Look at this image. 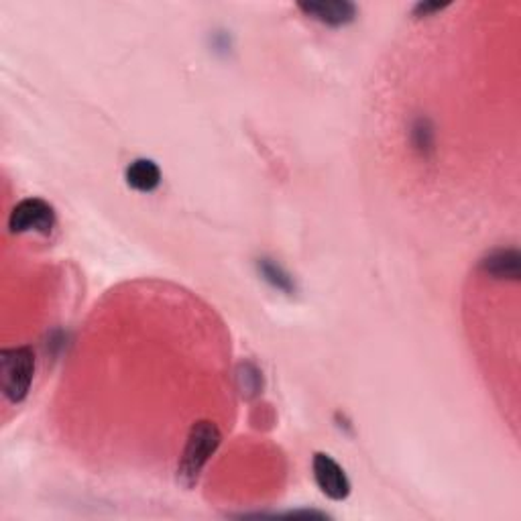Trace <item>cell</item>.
Masks as SVG:
<instances>
[{
	"instance_id": "5",
	"label": "cell",
	"mask_w": 521,
	"mask_h": 521,
	"mask_svg": "<svg viewBox=\"0 0 521 521\" xmlns=\"http://www.w3.org/2000/svg\"><path fill=\"white\" fill-rule=\"evenodd\" d=\"M300 11L308 14L310 19L320 21L324 25H346L357 17V6L346 0H335V3H300Z\"/></svg>"
},
{
	"instance_id": "2",
	"label": "cell",
	"mask_w": 521,
	"mask_h": 521,
	"mask_svg": "<svg viewBox=\"0 0 521 521\" xmlns=\"http://www.w3.org/2000/svg\"><path fill=\"white\" fill-rule=\"evenodd\" d=\"M35 375V354L29 346L0 352V387L11 403L23 401Z\"/></svg>"
},
{
	"instance_id": "10",
	"label": "cell",
	"mask_w": 521,
	"mask_h": 521,
	"mask_svg": "<svg viewBox=\"0 0 521 521\" xmlns=\"http://www.w3.org/2000/svg\"><path fill=\"white\" fill-rule=\"evenodd\" d=\"M442 9H444V4H438V3H426V4H418L416 12H418V14H424V17H428L430 12H434V11H442Z\"/></svg>"
},
{
	"instance_id": "3",
	"label": "cell",
	"mask_w": 521,
	"mask_h": 521,
	"mask_svg": "<svg viewBox=\"0 0 521 521\" xmlns=\"http://www.w3.org/2000/svg\"><path fill=\"white\" fill-rule=\"evenodd\" d=\"M54 227H55L54 208L49 206L45 200L39 198H29L21 202V204L12 208L9 219V228L14 235L31 233V230L41 235H49Z\"/></svg>"
},
{
	"instance_id": "7",
	"label": "cell",
	"mask_w": 521,
	"mask_h": 521,
	"mask_svg": "<svg viewBox=\"0 0 521 521\" xmlns=\"http://www.w3.org/2000/svg\"><path fill=\"white\" fill-rule=\"evenodd\" d=\"M481 269L497 279H517L519 255L516 251H495L481 260Z\"/></svg>"
},
{
	"instance_id": "9",
	"label": "cell",
	"mask_w": 521,
	"mask_h": 521,
	"mask_svg": "<svg viewBox=\"0 0 521 521\" xmlns=\"http://www.w3.org/2000/svg\"><path fill=\"white\" fill-rule=\"evenodd\" d=\"M263 273L267 275V279H271L275 285L281 287V289H287L289 287V279L284 277L279 271V267H275L271 263H263Z\"/></svg>"
},
{
	"instance_id": "8",
	"label": "cell",
	"mask_w": 521,
	"mask_h": 521,
	"mask_svg": "<svg viewBox=\"0 0 521 521\" xmlns=\"http://www.w3.org/2000/svg\"><path fill=\"white\" fill-rule=\"evenodd\" d=\"M238 381H241L243 395H255L260 389V373L252 365H241L238 368Z\"/></svg>"
},
{
	"instance_id": "6",
	"label": "cell",
	"mask_w": 521,
	"mask_h": 521,
	"mask_svg": "<svg viewBox=\"0 0 521 521\" xmlns=\"http://www.w3.org/2000/svg\"><path fill=\"white\" fill-rule=\"evenodd\" d=\"M127 184L139 192H153L161 184V171L151 159H136L127 168Z\"/></svg>"
},
{
	"instance_id": "4",
	"label": "cell",
	"mask_w": 521,
	"mask_h": 521,
	"mask_svg": "<svg viewBox=\"0 0 521 521\" xmlns=\"http://www.w3.org/2000/svg\"><path fill=\"white\" fill-rule=\"evenodd\" d=\"M314 479L326 497L335 499V501H343L351 495V481L346 476L344 468L332 459V456L318 452L314 454Z\"/></svg>"
},
{
	"instance_id": "1",
	"label": "cell",
	"mask_w": 521,
	"mask_h": 521,
	"mask_svg": "<svg viewBox=\"0 0 521 521\" xmlns=\"http://www.w3.org/2000/svg\"><path fill=\"white\" fill-rule=\"evenodd\" d=\"M222 434L219 426L208 419L195 422L187 434V442L184 448L182 460L178 465V481L184 487H194L200 479V473L204 470L206 462L212 459V454L219 451Z\"/></svg>"
}]
</instances>
